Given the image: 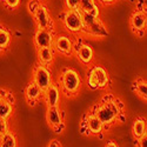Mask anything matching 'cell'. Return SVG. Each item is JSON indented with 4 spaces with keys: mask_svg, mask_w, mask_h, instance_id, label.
Returning <instances> with one entry per match:
<instances>
[{
    "mask_svg": "<svg viewBox=\"0 0 147 147\" xmlns=\"http://www.w3.org/2000/svg\"><path fill=\"white\" fill-rule=\"evenodd\" d=\"M122 112H124V105L121 100L111 94L105 95L101 101L96 104L92 109V113L101 121L104 128H108L113 125L119 117L122 115Z\"/></svg>",
    "mask_w": 147,
    "mask_h": 147,
    "instance_id": "6da1fadb",
    "label": "cell"
},
{
    "mask_svg": "<svg viewBox=\"0 0 147 147\" xmlns=\"http://www.w3.org/2000/svg\"><path fill=\"white\" fill-rule=\"evenodd\" d=\"M60 86L67 96L76 95L81 88V79L73 68H65L60 77Z\"/></svg>",
    "mask_w": 147,
    "mask_h": 147,
    "instance_id": "7a4b0ae2",
    "label": "cell"
},
{
    "mask_svg": "<svg viewBox=\"0 0 147 147\" xmlns=\"http://www.w3.org/2000/svg\"><path fill=\"white\" fill-rule=\"evenodd\" d=\"M61 22L69 33L79 34L84 31V22L79 9H65L61 14Z\"/></svg>",
    "mask_w": 147,
    "mask_h": 147,
    "instance_id": "3957f363",
    "label": "cell"
},
{
    "mask_svg": "<svg viewBox=\"0 0 147 147\" xmlns=\"http://www.w3.org/2000/svg\"><path fill=\"white\" fill-rule=\"evenodd\" d=\"M109 76L102 66H93L87 74V86L91 90H101L108 86Z\"/></svg>",
    "mask_w": 147,
    "mask_h": 147,
    "instance_id": "277c9868",
    "label": "cell"
},
{
    "mask_svg": "<svg viewBox=\"0 0 147 147\" xmlns=\"http://www.w3.org/2000/svg\"><path fill=\"white\" fill-rule=\"evenodd\" d=\"M32 81L38 85L42 90V92L47 87H50L53 82H52V73H51V69L48 68V66L40 65V64L38 66H35L33 69V80Z\"/></svg>",
    "mask_w": 147,
    "mask_h": 147,
    "instance_id": "5b68a950",
    "label": "cell"
},
{
    "mask_svg": "<svg viewBox=\"0 0 147 147\" xmlns=\"http://www.w3.org/2000/svg\"><path fill=\"white\" fill-rule=\"evenodd\" d=\"M129 26L133 31V33H136L139 36H142L146 32V26H147V16L146 11L144 8H138L136 11H133V13L129 17Z\"/></svg>",
    "mask_w": 147,
    "mask_h": 147,
    "instance_id": "8992f818",
    "label": "cell"
},
{
    "mask_svg": "<svg viewBox=\"0 0 147 147\" xmlns=\"http://www.w3.org/2000/svg\"><path fill=\"white\" fill-rule=\"evenodd\" d=\"M36 28H45V30H54V20L50 13L48 8L41 4L39 8L35 11V13L32 16Z\"/></svg>",
    "mask_w": 147,
    "mask_h": 147,
    "instance_id": "52a82bcc",
    "label": "cell"
},
{
    "mask_svg": "<svg viewBox=\"0 0 147 147\" xmlns=\"http://www.w3.org/2000/svg\"><path fill=\"white\" fill-rule=\"evenodd\" d=\"M54 39H55L54 30L36 28L34 36H33V41H34L36 50L38 48H42V47H53Z\"/></svg>",
    "mask_w": 147,
    "mask_h": 147,
    "instance_id": "ba28073f",
    "label": "cell"
},
{
    "mask_svg": "<svg viewBox=\"0 0 147 147\" xmlns=\"http://www.w3.org/2000/svg\"><path fill=\"white\" fill-rule=\"evenodd\" d=\"M14 98L9 92L5 90H0V118L8 119L13 113Z\"/></svg>",
    "mask_w": 147,
    "mask_h": 147,
    "instance_id": "9c48e42d",
    "label": "cell"
},
{
    "mask_svg": "<svg viewBox=\"0 0 147 147\" xmlns=\"http://www.w3.org/2000/svg\"><path fill=\"white\" fill-rule=\"evenodd\" d=\"M46 120L57 133H60V131L64 128V120H63V113L60 112L58 106L55 107H47L46 111Z\"/></svg>",
    "mask_w": 147,
    "mask_h": 147,
    "instance_id": "30bf717a",
    "label": "cell"
},
{
    "mask_svg": "<svg viewBox=\"0 0 147 147\" xmlns=\"http://www.w3.org/2000/svg\"><path fill=\"white\" fill-rule=\"evenodd\" d=\"M53 48L55 52L63 55H71L74 51V44L67 35H57L53 42Z\"/></svg>",
    "mask_w": 147,
    "mask_h": 147,
    "instance_id": "8fae6325",
    "label": "cell"
},
{
    "mask_svg": "<svg viewBox=\"0 0 147 147\" xmlns=\"http://www.w3.org/2000/svg\"><path fill=\"white\" fill-rule=\"evenodd\" d=\"M44 101L47 105V107H55L59 105L60 101V88L58 85L52 84L50 87H47L42 92Z\"/></svg>",
    "mask_w": 147,
    "mask_h": 147,
    "instance_id": "7c38bea8",
    "label": "cell"
},
{
    "mask_svg": "<svg viewBox=\"0 0 147 147\" xmlns=\"http://www.w3.org/2000/svg\"><path fill=\"white\" fill-rule=\"evenodd\" d=\"M84 126L86 127L88 134H99L104 129V125L93 113H87L84 117Z\"/></svg>",
    "mask_w": 147,
    "mask_h": 147,
    "instance_id": "4fadbf2b",
    "label": "cell"
},
{
    "mask_svg": "<svg viewBox=\"0 0 147 147\" xmlns=\"http://www.w3.org/2000/svg\"><path fill=\"white\" fill-rule=\"evenodd\" d=\"M82 33L91 35V36H95V38H104V36H106L108 34V31H107L106 26L104 25V22L100 20V18H98L90 26L84 27Z\"/></svg>",
    "mask_w": 147,
    "mask_h": 147,
    "instance_id": "5bb4252c",
    "label": "cell"
},
{
    "mask_svg": "<svg viewBox=\"0 0 147 147\" xmlns=\"http://www.w3.org/2000/svg\"><path fill=\"white\" fill-rule=\"evenodd\" d=\"M25 98L30 105H35V102L42 98V90L35 82L31 81L25 88Z\"/></svg>",
    "mask_w": 147,
    "mask_h": 147,
    "instance_id": "9a60e30c",
    "label": "cell"
},
{
    "mask_svg": "<svg viewBox=\"0 0 147 147\" xmlns=\"http://www.w3.org/2000/svg\"><path fill=\"white\" fill-rule=\"evenodd\" d=\"M38 53V60L40 65L45 66H51L55 58V51L53 47H42L36 50Z\"/></svg>",
    "mask_w": 147,
    "mask_h": 147,
    "instance_id": "2e32d148",
    "label": "cell"
},
{
    "mask_svg": "<svg viewBox=\"0 0 147 147\" xmlns=\"http://www.w3.org/2000/svg\"><path fill=\"white\" fill-rule=\"evenodd\" d=\"M77 58L81 61L84 65H90L93 61V58H94L93 48L87 44L80 45L79 48L77 50Z\"/></svg>",
    "mask_w": 147,
    "mask_h": 147,
    "instance_id": "e0dca14e",
    "label": "cell"
},
{
    "mask_svg": "<svg viewBox=\"0 0 147 147\" xmlns=\"http://www.w3.org/2000/svg\"><path fill=\"white\" fill-rule=\"evenodd\" d=\"M78 9L81 12H86V13H92L95 17H100L99 6L96 5L95 0H80Z\"/></svg>",
    "mask_w": 147,
    "mask_h": 147,
    "instance_id": "ac0fdd59",
    "label": "cell"
},
{
    "mask_svg": "<svg viewBox=\"0 0 147 147\" xmlns=\"http://www.w3.org/2000/svg\"><path fill=\"white\" fill-rule=\"evenodd\" d=\"M132 132H133L134 138H137V139H140L144 136H146V120L142 118H138L133 122Z\"/></svg>",
    "mask_w": 147,
    "mask_h": 147,
    "instance_id": "d6986e66",
    "label": "cell"
},
{
    "mask_svg": "<svg viewBox=\"0 0 147 147\" xmlns=\"http://www.w3.org/2000/svg\"><path fill=\"white\" fill-rule=\"evenodd\" d=\"M133 91L139 95L141 99H147V84L144 79H138L137 81L133 82Z\"/></svg>",
    "mask_w": 147,
    "mask_h": 147,
    "instance_id": "ffe728a7",
    "label": "cell"
},
{
    "mask_svg": "<svg viewBox=\"0 0 147 147\" xmlns=\"http://www.w3.org/2000/svg\"><path fill=\"white\" fill-rule=\"evenodd\" d=\"M0 147H17V139L12 132H6L0 137Z\"/></svg>",
    "mask_w": 147,
    "mask_h": 147,
    "instance_id": "44dd1931",
    "label": "cell"
},
{
    "mask_svg": "<svg viewBox=\"0 0 147 147\" xmlns=\"http://www.w3.org/2000/svg\"><path fill=\"white\" fill-rule=\"evenodd\" d=\"M11 33L3 26H0V51H4L9 46L11 42Z\"/></svg>",
    "mask_w": 147,
    "mask_h": 147,
    "instance_id": "7402d4cb",
    "label": "cell"
},
{
    "mask_svg": "<svg viewBox=\"0 0 147 147\" xmlns=\"http://www.w3.org/2000/svg\"><path fill=\"white\" fill-rule=\"evenodd\" d=\"M81 13V12H80ZM81 18H82V22H84V27H87L90 26L91 24H93L99 17H95L92 13H86V12H82L81 13Z\"/></svg>",
    "mask_w": 147,
    "mask_h": 147,
    "instance_id": "603a6c76",
    "label": "cell"
},
{
    "mask_svg": "<svg viewBox=\"0 0 147 147\" xmlns=\"http://www.w3.org/2000/svg\"><path fill=\"white\" fill-rule=\"evenodd\" d=\"M42 4L41 0H30V1L27 3V9L28 12L33 16L35 13V11L39 8V6Z\"/></svg>",
    "mask_w": 147,
    "mask_h": 147,
    "instance_id": "cb8c5ba5",
    "label": "cell"
},
{
    "mask_svg": "<svg viewBox=\"0 0 147 147\" xmlns=\"http://www.w3.org/2000/svg\"><path fill=\"white\" fill-rule=\"evenodd\" d=\"M80 0H65L66 9H78Z\"/></svg>",
    "mask_w": 147,
    "mask_h": 147,
    "instance_id": "d4e9b609",
    "label": "cell"
},
{
    "mask_svg": "<svg viewBox=\"0 0 147 147\" xmlns=\"http://www.w3.org/2000/svg\"><path fill=\"white\" fill-rule=\"evenodd\" d=\"M6 132H8V122H7V119L0 118V137H3Z\"/></svg>",
    "mask_w": 147,
    "mask_h": 147,
    "instance_id": "484cf974",
    "label": "cell"
},
{
    "mask_svg": "<svg viewBox=\"0 0 147 147\" xmlns=\"http://www.w3.org/2000/svg\"><path fill=\"white\" fill-rule=\"evenodd\" d=\"M3 3L5 4V6L8 9H16V8H18V6L20 4V0H4Z\"/></svg>",
    "mask_w": 147,
    "mask_h": 147,
    "instance_id": "4316f807",
    "label": "cell"
},
{
    "mask_svg": "<svg viewBox=\"0 0 147 147\" xmlns=\"http://www.w3.org/2000/svg\"><path fill=\"white\" fill-rule=\"evenodd\" d=\"M98 1H99V4H101L102 6H109V5L114 4L117 0H98Z\"/></svg>",
    "mask_w": 147,
    "mask_h": 147,
    "instance_id": "83f0119b",
    "label": "cell"
},
{
    "mask_svg": "<svg viewBox=\"0 0 147 147\" xmlns=\"http://www.w3.org/2000/svg\"><path fill=\"white\" fill-rule=\"evenodd\" d=\"M138 142H139L140 147H146V136H144L142 138L138 139Z\"/></svg>",
    "mask_w": 147,
    "mask_h": 147,
    "instance_id": "f1b7e54d",
    "label": "cell"
},
{
    "mask_svg": "<svg viewBox=\"0 0 147 147\" xmlns=\"http://www.w3.org/2000/svg\"><path fill=\"white\" fill-rule=\"evenodd\" d=\"M48 147H61V145L58 140H52L50 142V145H48Z\"/></svg>",
    "mask_w": 147,
    "mask_h": 147,
    "instance_id": "f546056e",
    "label": "cell"
},
{
    "mask_svg": "<svg viewBox=\"0 0 147 147\" xmlns=\"http://www.w3.org/2000/svg\"><path fill=\"white\" fill-rule=\"evenodd\" d=\"M105 147H118V145L115 142H113V141H108Z\"/></svg>",
    "mask_w": 147,
    "mask_h": 147,
    "instance_id": "4dcf8cb0",
    "label": "cell"
},
{
    "mask_svg": "<svg viewBox=\"0 0 147 147\" xmlns=\"http://www.w3.org/2000/svg\"><path fill=\"white\" fill-rule=\"evenodd\" d=\"M0 1H4V0H0Z\"/></svg>",
    "mask_w": 147,
    "mask_h": 147,
    "instance_id": "1f68e13d",
    "label": "cell"
}]
</instances>
